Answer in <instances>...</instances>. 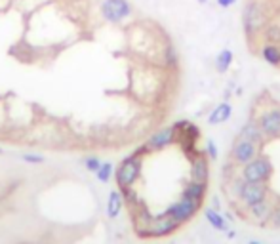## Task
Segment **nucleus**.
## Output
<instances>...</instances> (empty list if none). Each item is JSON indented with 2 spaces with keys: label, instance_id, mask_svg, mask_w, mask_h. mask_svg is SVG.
Here are the masks:
<instances>
[{
  "label": "nucleus",
  "instance_id": "1",
  "mask_svg": "<svg viewBox=\"0 0 280 244\" xmlns=\"http://www.w3.org/2000/svg\"><path fill=\"white\" fill-rule=\"evenodd\" d=\"M240 176L250 183H267L273 176V164L267 157H256L240 168Z\"/></svg>",
  "mask_w": 280,
  "mask_h": 244
},
{
  "label": "nucleus",
  "instance_id": "2",
  "mask_svg": "<svg viewBox=\"0 0 280 244\" xmlns=\"http://www.w3.org/2000/svg\"><path fill=\"white\" fill-rule=\"evenodd\" d=\"M263 25H265V13H263L261 4L256 0L246 2L244 10H242V27H244L246 36H250V38L258 36V32L263 29Z\"/></svg>",
  "mask_w": 280,
  "mask_h": 244
},
{
  "label": "nucleus",
  "instance_id": "3",
  "mask_svg": "<svg viewBox=\"0 0 280 244\" xmlns=\"http://www.w3.org/2000/svg\"><path fill=\"white\" fill-rule=\"evenodd\" d=\"M141 176V159L138 155H130L128 159H124L120 162V166L115 172V178L119 187H132L138 178Z\"/></svg>",
  "mask_w": 280,
  "mask_h": 244
},
{
  "label": "nucleus",
  "instance_id": "4",
  "mask_svg": "<svg viewBox=\"0 0 280 244\" xmlns=\"http://www.w3.org/2000/svg\"><path fill=\"white\" fill-rule=\"evenodd\" d=\"M99 13L105 21L120 23L132 15V4L128 0H101Z\"/></svg>",
  "mask_w": 280,
  "mask_h": 244
},
{
  "label": "nucleus",
  "instance_id": "5",
  "mask_svg": "<svg viewBox=\"0 0 280 244\" xmlns=\"http://www.w3.org/2000/svg\"><path fill=\"white\" fill-rule=\"evenodd\" d=\"M177 227H179V223L175 222L173 218L166 216V214H162V216H158V218H151L149 225H147L143 231H140V235H143V237H151V239H162V237H168V235L175 233Z\"/></svg>",
  "mask_w": 280,
  "mask_h": 244
},
{
  "label": "nucleus",
  "instance_id": "6",
  "mask_svg": "<svg viewBox=\"0 0 280 244\" xmlns=\"http://www.w3.org/2000/svg\"><path fill=\"white\" fill-rule=\"evenodd\" d=\"M200 206H202V202L200 201H193V199L181 197L177 202H173L172 206H170V208H168L164 214H166V216H170V218H173L175 222L181 225V223L189 222L194 214L200 210Z\"/></svg>",
  "mask_w": 280,
  "mask_h": 244
},
{
  "label": "nucleus",
  "instance_id": "7",
  "mask_svg": "<svg viewBox=\"0 0 280 244\" xmlns=\"http://www.w3.org/2000/svg\"><path fill=\"white\" fill-rule=\"evenodd\" d=\"M269 197V187L267 183H250V181L244 180L242 183V189L238 193V201L242 202L246 208L248 206H254L258 202L265 201Z\"/></svg>",
  "mask_w": 280,
  "mask_h": 244
},
{
  "label": "nucleus",
  "instance_id": "8",
  "mask_svg": "<svg viewBox=\"0 0 280 244\" xmlns=\"http://www.w3.org/2000/svg\"><path fill=\"white\" fill-rule=\"evenodd\" d=\"M256 157H259V145L254 143V141H248V139L238 138L235 141L233 149H231V159L235 160L237 164H240V166L248 164L250 160H254Z\"/></svg>",
  "mask_w": 280,
  "mask_h": 244
},
{
  "label": "nucleus",
  "instance_id": "9",
  "mask_svg": "<svg viewBox=\"0 0 280 244\" xmlns=\"http://www.w3.org/2000/svg\"><path fill=\"white\" fill-rule=\"evenodd\" d=\"M258 124L263 132L265 139L280 138V109L273 107L269 111H265L261 117L258 118Z\"/></svg>",
  "mask_w": 280,
  "mask_h": 244
},
{
  "label": "nucleus",
  "instance_id": "10",
  "mask_svg": "<svg viewBox=\"0 0 280 244\" xmlns=\"http://www.w3.org/2000/svg\"><path fill=\"white\" fill-rule=\"evenodd\" d=\"M175 136H177V132H175V128H164V130H158L156 134H152L149 141L145 143V147L147 151H162V149H166L168 145H172L173 141H175Z\"/></svg>",
  "mask_w": 280,
  "mask_h": 244
},
{
  "label": "nucleus",
  "instance_id": "11",
  "mask_svg": "<svg viewBox=\"0 0 280 244\" xmlns=\"http://www.w3.org/2000/svg\"><path fill=\"white\" fill-rule=\"evenodd\" d=\"M273 208H275V202L267 197L265 201L258 202V204H254V206H248V212H250L248 216L256 223H259V225H267Z\"/></svg>",
  "mask_w": 280,
  "mask_h": 244
},
{
  "label": "nucleus",
  "instance_id": "12",
  "mask_svg": "<svg viewBox=\"0 0 280 244\" xmlns=\"http://www.w3.org/2000/svg\"><path fill=\"white\" fill-rule=\"evenodd\" d=\"M208 178H210L208 160L204 159V155H198L196 159H193V164H191V180L198 181V183H208Z\"/></svg>",
  "mask_w": 280,
  "mask_h": 244
},
{
  "label": "nucleus",
  "instance_id": "13",
  "mask_svg": "<svg viewBox=\"0 0 280 244\" xmlns=\"http://www.w3.org/2000/svg\"><path fill=\"white\" fill-rule=\"evenodd\" d=\"M238 138L254 141V143H258V145H261V143L265 141V136H263V132H261V128H259L258 120H250V122H246V124L242 126V130H240Z\"/></svg>",
  "mask_w": 280,
  "mask_h": 244
},
{
  "label": "nucleus",
  "instance_id": "14",
  "mask_svg": "<svg viewBox=\"0 0 280 244\" xmlns=\"http://www.w3.org/2000/svg\"><path fill=\"white\" fill-rule=\"evenodd\" d=\"M233 115V107L229 105V103H219L217 107H214V111L208 115V124H212V126H216V124H223L227 122L229 118Z\"/></svg>",
  "mask_w": 280,
  "mask_h": 244
},
{
  "label": "nucleus",
  "instance_id": "15",
  "mask_svg": "<svg viewBox=\"0 0 280 244\" xmlns=\"http://www.w3.org/2000/svg\"><path fill=\"white\" fill-rule=\"evenodd\" d=\"M122 206H124V197H122V191H111L107 201V216L111 220L119 218L120 212H122Z\"/></svg>",
  "mask_w": 280,
  "mask_h": 244
},
{
  "label": "nucleus",
  "instance_id": "16",
  "mask_svg": "<svg viewBox=\"0 0 280 244\" xmlns=\"http://www.w3.org/2000/svg\"><path fill=\"white\" fill-rule=\"evenodd\" d=\"M204 216H206V220H208V223H210L214 229L221 231V233H227V231H229L227 220L223 218V216H221V214L217 212V210H214V208H206Z\"/></svg>",
  "mask_w": 280,
  "mask_h": 244
},
{
  "label": "nucleus",
  "instance_id": "17",
  "mask_svg": "<svg viewBox=\"0 0 280 244\" xmlns=\"http://www.w3.org/2000/svg\"><path fill=\"white\" fill-rule=\"evenodd\" d=\"M261 57H263V61H267V63L273 65V67H279L280 65V48L277 46V44L267 42L263 48H261Z\"/></svg>",
  "mask_w": 280,
  "mask_h": 244
},
{
  "label": "nucleus",
  "instance_id": "18",
  "mask_svg": "<svg viewBox=\"0 0 280 244\" xmlns=\"http://www.w3.org/2000/svg\"><path fill=\"white\" fill-rule=\"evenodd\" d=\"M204 195H206V183H198V181H193V180H191V183L185 187V191H183V197L193 199V201H200V202L204 199Z\"/></svg>",
  "mask_w": 280,
  "mask_h": 244
},
{
  "label": "nucleus",
  "instance_id": "19",
  "mask_svg": "<svg viewBox=\"0 0 280 244\" xmlns=\"http://www.w3.org/2000/svg\"><path fill=\"white\" fill-rule=\"evenodd\" d=\"M233 52L231 50H221V52L217 53V57H216V71L217 73H227L229 71V67L233 65Z\"/></svg>",
  "mask_w": 280,
  "mask_h": 244
},
{
  "label": "nucleus",
  "instance_id": "20",
  "mask_svg": "<svg viewBox=\"0 0 280 244\" xmlns=\"http://www.w3.org/2000/svg\"><path fill=\"white\" fill-rule=\"evenodd\" d=\"M115 174V166L111 164V162H103L101 166H99V170L96 172V178L101 183H107V181H111V176Z\"/></svg>",
  "mask_w": 280,
  "mask_h": 244
},
{
  "label": "nucleus",
  "instance_id": "21",
  "mask_svg": "<svg viewBox=\"0 0 280 244\" xmlns=\"http://www.w3.org/2000/svg\"><path fill=\"white\" fill-rule=\"evenodd\" d=\"M120 191H122V197H124V201L128 202L132 208H136L138 204H141L140 195H138V191L134 189V185H132V187H122Z\"/></svg>",
  "mask_w": 280,
  "mask_h": 244
},
{
  "label": "nucleus",
  "instance_id": "22",
  "mask_svg": "<svg viewBox=\"0 0 280 244\" xmlns=\"http://www.w3.org/2000/svg\"><path fill=\"white\" fill-rule=\"evenodd\" d=\"M164 61L166 65H170V67H175L177 65V52H175V48L173 46H166V50H164Z\"/></svg>",
  "mask_w": 280,
  "mask_h": 244
},
{
  "label": "nucleus",
  "instance_id": "23",
  "mask_svg": "<svg viewBox=\"0 0 280 244\" xmlns=\"http://www.w3.org/2000/svg\"><path fill=\"white\" fill-rule=\"evenodd\" d=\"M267 225L275 227V229H280V204H275V208H273V212H271Z\"/></svg>",
  "mask_w": 280,
  "mask_h": 244
},
{
  "label": "nucleus",
  "instance_id": "24",
  "mask_svg": "<svg viewBox=\"0 0 280 244\" xmlns=\"http://www.w3.org/2000/svg\"><path fill=\"white\" fill-rule=\"evenodd\" d=\"M103 162L97 159V157H88L86 160H84V166H86L88 172H92V174H96L97 170H99V166H101Z\"/></svg>",
  "mask_w": 280,
  "mask_h": 244
},
{
  "label": "nucleus",
  "instance_id": "25",
  "mask_svg": "<svg viewBox=\"0 0 280 244\" xmlns=\"http://www.w3.org/2000/svg\"><path fill=\"white\" fill-rule=\"evenodd\" d=\"M265 38H267V42L275 44L280 40V29L279 27H269L267 31H265Z\"/></svg>",
  "mask_w": 280,
  "mask_h": 244
},
{
  "label": "nucleus",
  "instance_id": "26",
  "mask_svg": "<svg viewBox=\"0 0 280 244\" xmlns=\"http://www.w3.org/2000/svg\"><path fill=\"white\" fill-rule=\"evenodd\" d=\"M21 159L25 162H31V164H42V162H46L42 155H32V153H25V155H21Z\"/></svg>",
  "mask_w": 280,
  "mask_h": 244
},
{
  "label": "nucleus",
  "instance_id": "27",
  "mask_svg": "<svg viewBox=\"0 0 280 244\" xmlns=\"http://www.w3.org/2000/svg\"><path fill=\"white\" fill-rule=\"evenodd\" d=\"M206 151H208L210 159H217V149H216V143H214V141H208V143H206Z\"/></svg>",
  "mask_w": 280,
  "mask_h": 244
},
{
  "label": "nucleus",
  "instance_id": "28",
  "mask_svg": "<svg viewBox=\"0 0 280 244\" xmlns=\"http://www.w3.org/2000/svg\"><path fill=\"white\" fill-rule=\"evenodd\" d=\"M216 2H217V6H219V8H231L237 0H216Z\"/></svg>",
  "mask_w": 280,
  "mask_h": 244
},
{
  "label": "nucleus",
  "instance_id": "29",
  "mask_svg": "<svg viewBox=\"0 0 280 244\" xmlns=\"http://www.w3.org/2000/svg\"><path fill=\"white\" fill-rule=\"evenodd\" d=\"M212 208H214V210H217V212H219V210H221V202H219V199H214V201H212Z\"/></svg>",
  "mask_w": 280,
  "mask_h": 244
},
{
  "label": "nucleus",
  "instance_id": "30",
  "mask_svg": "<svg viewBox=\"0 0 280 244\" xmlns=\"http://www.w3.org/2000/svg\"><path fill=\"white\" fill-rule=\"evenodd\" d=\"M227 239H235V237H237V233H235V231H227Z\"/></svg>",
  "mask_w": 280,
  "mask_h": 244
},
{
  "label": "nucleus",
  "instance_id": "31",
  "mask_svg": "<svg viewBox=\"0 0 280 244\" xmlns=\"http://www.w3.org/2000/svg\"><path fill=\"white\" fill-rule=\"evenodd\" d=\"M248 244H263V243H259V241H250Z\"/></svg>",
  "mask_w": 280,
  "mask_h": 244
},
{
  "label": "nucleus",
  "instance_id": "32",
  "mask_svg": "<svg viewBox=\"0 0 280 244\" xmlns=\"http://www.w3.org/2000/svg\"><path fill=\"white\" fill-rule=\"evenodd\" d=\"M198 2H200V4H206V2H208V0H198Z\"/></svg>",
  "mask_w": 280,
  "mask_h": 244
},
{
  "label": "nucleus",
  "instance_id": "33",
  "mask_svg": "<svg viewBox=\"0 0 280 244\" xmlns=\"http://www.w3.org/2000/svg\"><path fill=\"white\" fill-rule=\"evenodd\" d=\"M0 155H2V147H0Z\"/></svg>",
  "mask_w": 280,
  "mask_h": 244
}]
</instances>
